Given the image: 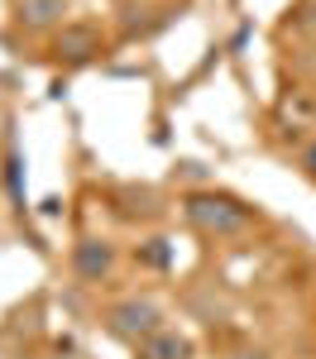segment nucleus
Listing matches in <instances>:
<instances>
[{"label":"nucleus","mask_w":316,"mask_h":359,"mask_svg":"<svg viewBox=\"0 0 316 359\" xmlns=\"http://www.w3.org/2000/svg\"><path fill=\"white\" fill-rule=\"evenodd\" d=\"M187 216H192V225L216 230V235H235V230L249 225V211L240 201H230V196H192L187 201Z\"/></svg>","instance_id":"nucleus-1"},{"label":"nucleus","mask_w":316,"mask_h":359,"mask_svg":"<svg viewBox=\"0 0 316 359\" xmlns=\"http://www.w3.org/2000/svg\"><path fill=\"white\" fill-rule=\"evenodd\" d=\"M158 306L153 302H120L111 311V326L115 335H125V340H149V335H158Z\"/></svg>","instance_id":"nucleus-2"},{"label":"nucleus","mask_w":316,"mask_h":359,"mask_svg":"<svg viewBox=\"0 0 316 359\" xmlns=\"http://www.w3.org/2000/svg\"><path fill=\"white\" fill-rule=\"evenodd\" d=\"M72 259H77V273L82 278H101L106 269H111V249L101 245V240H82Z\"/></svg>","instance_id":"nucleus-3"},{"label":"nucleus","mask_w":316,"mask_h":359,"mask_svg":"<svg viewBox=\"0 0 316 359\" xmlns=\"http://www.w3.org/2000/svg\"><path fill=\"white\" fill-rule=\"evenodd\" d=\"M144 359H192V345L182 340V335H168V331H158V335H149L144 340Z\"/></svg>","instance_id":"nucleus-4"},{"label":"nucleus","mask_w":316,"mask_h":359,"mask_svg":"<svg viewBox=\"0 0 316 359\" xmlns=\"http://www.w3.org/2000/svg\"><path fill=\"white\" fill-rule=\"evenodd\" d=\"M20 15H25L29 25H48L53 15H62V0H25Z\"/></svg>","instance_id":"nucleus-5"},{"label":"nucleus","mask_w":316,"mask_h":359,"mask_svg":"<svg viewBox=\"0 0 316 359\" xmlns=\"http://www.w3.org/2000/svg\"><path fill=\"white\" fill-rule=\"evenodd\" d=\"M62 48H67V57H86V48H91V34H86V29H72V34L57 43V53H62Z\"/></svg>","instance_id":"nucleus-6"},{"label":"nucleus","mask_w":316,"mask_h":359,"mask_svg":"<svg viewBox=\"0 0 316 359\" xmlns=\"http://www.w3.org/2000/svg\"><path fill=\"white\" fill-rule=\"evenodd\" d=\"M168 259V249H163V240H153V249H149V264H163Z\"/></svg>","instance_id":"nucleus-7"},{"label":"nucleus","mask_w":316,"mask_h":359,"mask_svg":"<svg viewBox=\"0 0 316 359\" xmlns=\"http://www.w3.org/2000/svg\"><path fill=\"white\" fill-rule=\"evenodd\" d=\"M249 359H259V355H249Z\"/></svg>","instance_id":"nucleus-8"}]
</instances>
